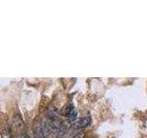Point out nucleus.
<instances>
[{
  "label": "nucleus",
  "instance_id": "nucleus-1",
  "mask_svg": "<svg viewBox=\"0 0 147 138\" xmlns=\"http://www.w3.org/2000/svg\"><path fill=\"white\" fill-rule=\"evenodd\" d=\"M71 126H72V122L70 121V120L69 119L63 120V121L62 122V125H61V127H60V130L57 133L58 135L62 136L64 135V133H66L69 131V129L71 128Z\"/></svg>",
  "mask_w": 147,
  "mask_h": 138
},
{
  "label": "nucleus",
  "instance_id": "nucleus-2",
  "mask_svg": "<svg viewBox=\"0 0 147 138\" xmlns=\"http://www.w3.org/2000/svg\"><path fill=\"white\" fill-rule=\"evenodd\" d=\"M90 119L88 117H84V118H81L78 120L77 122H76V126L77 128H84L86 127L87 124L89 123Z\"/></svg>",
  "mask_w": 147,
  "mask_h": 138
},
{
  "label": "nucleus",
  "instance_id": "nucleus-3",
  "mask_svg": "<svg viewBox=\"0 0 147 138\" xmlns=\"http://www.w3.org/2000/svg\"><path fill=\"white\" fill-rule=\"evenodd\" d=\"M35 138H46L44 133L42 131V128L40 126V123H39L37 127L35 128V133H34Z\"/></svg>",
  "mask_w": 147,
  "mask_h": 138
},
{
  "label": "nucleus",
  "instance_id": "nucleus-4",
  "mask_svg": "<svg viewBox=\"0 0 147 138\" xmlns=\"http://www.w3.org/2000/svg\"><path fill=\"white\" fill-rule=\"evenodd\" d=\"M13 123L17 128H20L23 125V119L18 114H15L13 116Z\"/></svg>",
  "mask_w": 147,
  "mask_h": 138
},
{
  "label": "nucleus",
  "instance_id": "nucleus-5",
  "mask_svg": "<svg viewBox=\"0 0 147 138\" xmlns=\"http://www.w3.org/2000/svg\"><path fill=\"white\" fill-rule=\"evenodd\" d=\"M2 138H12V133L9 127L3 129L2 131Z\"/></svg>",
  "mask_w": 147,
  "mask_h": 138
},
{
  "label": "nucleus",
  "instance_id": "nucleus-6",
  "mask_svg": "<svg viewBox=\"0 0 147 138\" xmlns=\"http://www.w3.org/2000/svg\"><path fill=\"white\" fill-rule=\"evenodd\" d=\"M73 138H85V133L84 132H79L74 136Z\"/></svg>",
  "mask_w": 147,
  "mask_h": 138
},
{
  "label": "nucleus",
  "instance_id": "nucleus-7",
  "mask_svg": "<svg viewBox=\"0 0 147 138\" xmlns=\"http://www.w3.org/2000/svg\"><path fill=\"white\" fill-rule=\"evenodd\" d=\"M29 138H35L34 135H29Z\"/></svg>",
  "mask_w": 147,
  "mask_h": 138
}]
</instances>
